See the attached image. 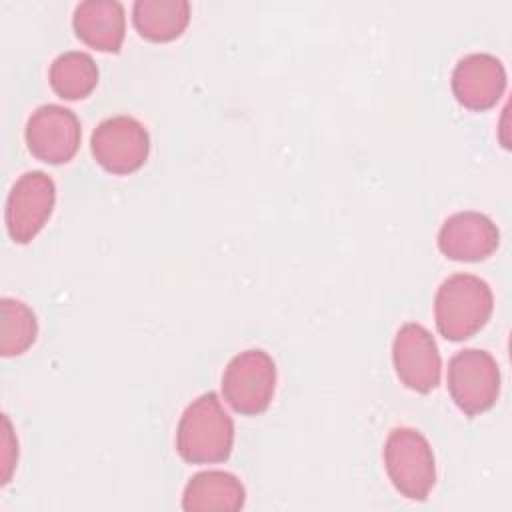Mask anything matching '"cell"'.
I'll use <instances>...</instances> for the list:
<instances>
[{
  "mask_svg": "<svg viewBox=\"0 0 512 512\" xmlns=\"http://www.w3.org/2000/svg\"><path fill=\"white\" fill-rule=\"evenodd\" d=\"M234 446V422L214 392L192 400L176 428V450L190 464L224 462Z\"/></svg>",
  "mask_w": 512,
  "mask_h": 512,
  "instance_id": "obj_1",
  "label": "cell"
},
{
  "mask_svg": "<svg viewBox=\"0 0 512 512\" xmlns=\"http://www.w3.org/2000/svg\"><path fill=\"white\" fill-rule=\"evenodd\" d=\"M276 390V364L266 350L236 354L222 374V394L230 408L244 416L264 412Z\"/></svg>",
  "mask_w": 512,
  "mask_h": 512,
  "instance_id": "obj_4",
  "label": "cell"
},
{
  "mask_svg": "<svg viewBox=\"0 0 512 512\" xmlns=\"http://www.w3.org/2000/svg\"><path fill=\"white\" fill-rule=\"evenodd\" d=\"M494 296L490 286L474 274H452L436 290L434 320L450 342L472 338L490 320Z\"/></svg>",
  "mask_w": 512,
  "mask_h": 512,
  "instance_id": "obj_2",
  "label": "cell"
},
{
  "mask_svg": "<svg viewBox=\"0 0 512 512\" xmlns=\"http://www.w3.org/2000/svg\"><path fill=\"white\" fill-rule=\"evenodd\" d=\"M246 502L242 482L222 470H206L194 474L184 486L182 508L186 512H236Z\"/></svg>",
  "mask_w": 512,
  "mask_h": 512,
  "instance_id": "obj_13",
  "label": "cell"
},
{
  "mask_svg": "<svg viewBox=\"0 0 512 512\" xmlns=\"http://www.w3.org/2000/svg\"><path fill=\"white\" fill-rule=\"evenodd\" d=\"M384 466L394 488L408 500H426L436 484L430 442L414 428H394L384 442Z\"/></svg>",
  "mask_w": 512,
  "mask_h": 512,
  "instance_id": "obj_3",
  "label": "cell"
},
{
  "mask_svg": "<svg viewBox=\"0 0 512 512\" xmlns=\"http://www.w3.org/2000/svg\"><path fill=\"white\" fill-rule=\"evenodd\" d=\"M56 202L54 180L42 170L24 172L8 192L4 224L16 244H28L52 216Z\"/></svg>",
  "mask_w": 512,
  "mask_h": 512,
  "instance_id": "obj_7",
  "label": "cell"
},
{
  "mask_svg": "<svg viewBox=\"0 0 512 512\" xmlns=\"http://www.w3.org/2000/svg\"><path fill=\"white\" fill-rule=\"evenodd\" d=\"M38 336V320L28 304L16 298L0 300V354L20 356Z\"/></svg>",
  "mask_w": 512,
  "mask_h": 512,
  "instance_id": "obj_16",
  "label": "cell"
},
{
  "mask_svg": "<svg viewBox=\"0 0 512 512\" xmlns=\"http://www.w3.org/2000/svg\"><path fill=\"white\" fill-rule=\"evenodd\" d=\"M448 392L466 416L490 410L500 394V368L486 350L466 348L448 362Z\"/></svg>",
  "mask_w": 512,
  "mask_h": 512,
  "instance_id": "obj_5",
  "label": "cell"
},
{
  "mask_svg": "<svg viewBox=\"0 0 512 512\" xmlns=\"http://www.w3.org/2000/svg\"><path fill=\"white\" fill-rule=\"evenodd\" d=\"M454 98L468 110H488L496 106L506 90L504 64L486 52H474L458 60L452 72Z\"/></svg>",
  "mask_w": 512,
  "mask_h": 512,
  "instance_id": "obj_10",
  "label": "cell"
},
{
  "mask_svg": "<svg viewBox=\"0 0 512 512\" xmlns=\"http://www.w3.org/2000/svg\"><path fill=\"white\" fill-rule=\"evenodd\" d=\"M392 360L406 388L426 394L440 384L442 358L434 336L422 324L408 322L400 326L392 344Z\"/></svg>",
  "mask_w": 512,
  "mask_h": 512,
  "instance_id": "obj_9",
  "label": "cell"
},
{
  "mask_svg": "<svg viewBox=\"0 0 512 512\" xmlns=\"http://www.w3.org/2000/svg\"><path fill=\"white\" fill-rule=\"evenodd\" d=\"M24 136L32 156L46 164H66L80 148L82 128L70 108L44 104L30 114Z\"/></svg>",
  "mask_w": 512,
  "mask_h": 512,
  "instance_id": "obj_8",
  "label": "cell"
},
{
  "mask_svg": "<svg viewBox=\"0 0 512 512\" xmlns=\"http://www.w3.org/2000/svg\"><path fill=\"white\" fill-rule=\"evenodd\" d=\"M76 36L100 52H118L124 42L126 16L118 0H86L74 8Z\"/></svg>",
  "mask_w": 512,
  "mask_h": 512,
  "instance_id": "obj_12",
  "label": "cell"
},
{
  "mask_svg": "<svg viewBox=\"0 0 512 512\" xmlns=\"http://www.w3.org/2000/svg\"><path fill=\"white\" fill-rule=\"evenodd\" d=\"M498 226L482 212L464 210L448 216L438 232L440 252L456 262H480L496 252Z\"/></svg>",
  "mask_w": 512,
  "mask_h": 512,
  "instance_id": "obj_11",
  "label": "cell"
},
{
  "mask_svg": "<svg viewBox=\"0 0 512 512\" xmlns=\"http://www.w3.org/2000/svg\"><path fill=\"white\" fill-rule=\"evenodd\" d=\"M136 32L150 42L176 40L190 22L186 0H136L132 6Z\"/></svg>",
  "mask_w": 512,
  "mask_h": 512,
  "instance_id": "obj_14",
  "label": "cell"
},
{
  "mask_svg": "<svg viewBox=\"0 0 512 512\" xmlns=\"http://www.w3.org/2000/svg\"><path fill=\"white\" fill-rule=\"evenodd\" d=\"M94 160L110 174H132L150 154V134L142 122L120 114L102 120L90 138Z\"/></svg>",
  "mask_w": 512,
  "mask_h": 512,
  "instance_id": "obj_6",
  "label": "cell"
},
{
  "mask_svg": "<svg viewBox=\"0 0 512 512\" xmlns=\"http://www.w3.org/2000/svg\"><path fill=\"white\" fill-rule=\"evenodd\" d=\"M52 90L64 100H82L98 84V66L86 52L70 50L54 58L48 70Z\"/></svg>",
  "mask_w": 512,
  "mask_h": 512,
  "instance_id": "obj_15",
  "label": "cell"
}]
</instances>
